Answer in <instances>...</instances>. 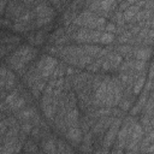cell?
<instances>
[{
	"instance_id": "13",
	"label": "cell",
	"mask_w": 154,
	"mask_h": 154,
	"mask_svg": "<svg viewBox=\"0 0 154 154\" xmlns=\"http://www.w3.org/2000/svg\"><path fill=\"white\" fill-rule=\"evenodd\" d=\"M65 126H66V129L67 128H72V126H78V111H77L76 107L66 111Z\"/></svg>"
},
{
	"instance_id": "24",
	"label": "cell",
	"mask_w": 154,
	"mask_h": 154,
	"mask_svg": "<svg viewBox=\"0 0 154 154\" xmlns=\"http://www.w3.org/2000/svg\"><path fill=\"white\" fill-rule=\"evenodd\" d=\"M57 152H60V153H65V152H72V149L63 141H58L57 143Z\"/></svg>"
},
{
	"instance_id": "29",
	"label": "cell",
	"mask_w": 154,
	"mask_h": 154,
	"mask_svg": "<svg viewBox=\"0 0 154 154\" xmlns=\"http://www.w3.org/2000/svg\"><path fill=\"white\" fill-rule=\"evenodd\" d=\"M20 129H22V131H23L24 134H29V132H31V130H32V124L25 122V123H23V124L20 125Z\"/></svg>"
},
{
	"instance_id": "16",
	"label": "cell",
	"mask_w": 154,
	"mask_h": 154,
	"mask_svg": "<svg viewBox=\"0 0 154 154\" xmlns=\"http://www.w3.org/2000/svg\"><path fill=\"white\" fill-rule=\"evenodd\" d=\"M42 150L46 153H57V144L52 138H46L42 142Z\"/></svg>"
},
{
	"instance_id": "23",
	"label": "cell",
	"mask_w": 154,
	"mask_h": 154,
	"mask_svg": "<svg viewBox=\"0 0 154 154\" xmlns=\"http://www.w3.org/2000/svg\"><path fill=\"white\" fill-rule=\"evenodd\" d=\"M13 84H14V75L11 71H7V75L5 77V88L11 89Z\"/></svg>"
},
{
	"instance_id": "2",
	"label": "cell",
	"mask_w": 154,
	"mask_h": 154,
	"mask_svg": "<svg viewBox=\"0 0 154 154\" xmlns=\"http://www.w3.org/2000/svg\"><path fill=\"white\" fill-rule=\"evenodd\" d=\"M75 25L82 26V28H89V29H95V30H101L103 31V26L106 24V19L101 16H97L90 11H83L81 14H78L75 20Z\"/></svg>"
},
{
	"instance_id": "28",
	"label": "cell",
	"mask_w": 154,
	"mask_h": 154,
	"mask_svg": "<svg viewBox=\"0 0 154 154\" xmlns=\"http://www.w3.org/2000/svg\"><path fill=\"white\" fill-rule=\"evenodd\" d=\"M24 150H25V152H37L38 148L36 147V144H35L32 141H28V142L25 143Z\"/></svg>"
},
{
	"instance_id": "21",
	"label": "cell",
	"mask_w": 154,
	"mask_h": 154,
	"mask_svg": "<svg viewBox=\"0 0 154 154\" xmlns=\"http://www.w3.org/2000/svg\"><path fill=\"white\" fill-rule=\"evenodd\" d=\"M24 105H25V100H24V97L18 96V97H17L10 106H8V108H10L11 111H18V109H20Z\"/></svg>"
},
{
	"instance_id": "14",
	"label": "cell",
	"mask_w": 154,
	"mask_h": 154,
	"mask_svg": "<svg viewBox=\"0 0 154 154\" xmlns=\"http://www.w3.org/2000/svg\"><path fill=\"white\" fill-rule=\"evenodd\" d=\"M150 53H152L150 47H141V48H136L135 47L134 53H132V57H134V59L147 61L150 58Z\"/></svg>"
},
{
	"instance_id": "15",
	"label": "cell",
	"mask_w": 154,
	"mask_h": 154,
	"mask_svg": "<svg viewBox=\"0 0 154 154\" xmlns=\"http://www.w3.org/2000/svg\"><path fill=\"white\" fill-rule=\"evenodd\" d=\"M32 28H35V20H31V22H14L13 24V29L17 30V31H28V30H31Z\"/></svg>"
},
{
	"instance_id": "3",
	"label": "cell",
	"mask_w": 154,
	"mask_h": 154,
	"mask_svg": "<svg viewBox=\"0 0 154 154\" xmlns=\"http://www.w3.org/2000/svg\"><path fill=\"white\" fill-rule=\"evenodd\" d=\"M34 13H35V26H43L48 23H51V20L54 18V10L45 1V2H40L35 6L34 8Z\"/></svg>"
},
{
	"instance_id": "27",
	"label": "cell",
	"mask_w": 154,
	"mask_h": 154,
	"mask_svg": "<svg viewBox=\"0 0 154 154\" xmlns=\"http://www.w3.org/2000/svg\"><path fill=\"white\" fill-rule=\"evenodd\" d=\"M138 0H122L120 1V5H119V10L123 12L126 7H129L130 5H134L135 2H137Z\"/></svg>"
},
{
	"instance_id": "18",
	"label": "cell",
	"mask_w": 154,
	"mask_h": 154,
	"mask_svg": "<svg viewBox=\"0 0 154 154\" xmlns=\"http://www.w3.org/2000/svg\"><path fill=\"white\" fill-rule=\"evenodd\" d=\"M36 116V111L34 109V108H26V109H24V111H22V112H19L18 113V118L19 119H22V120H29V119H31V118H34Z\"/></svg>"
},
{
	"instance_id": "20",
	"label": "cell",
	"mask_w": 154,
	"mask_h": 154,
	"mask_svg": "<svg viewBox=\"0 0 154 154\" xmlns=\"http://www.w3.org/2000/svg\"><path fill=\"white\" fill-rule=\"evenodd\" d=\"M103 58H105V57H102V58H96L95 61H91L90 64H88V65L85 66L87 70L90 71V72H96V71H99V69L101 67V64H102V61H103Z\"/></svg>"
},
{
	"instance_id": "11",
	"label": "cell",
	"mask_w": 154,
	"mask_h": 154,
	"mask_svg": "<svg viewBox=\"0 0 154 154\" xmlns=\"http://www.w3.org/2000/svg\"><path fill=\"white\" fill-rule=\"evenodd\" d=\"M113 117H109V116H103V117H101V119L96 123V124H94L93 125V134H100V132H103L109 125H111V123L113 122Z\"/></svg>"
},
{
	"instance_id": "31",
	"label": "cell",
	"mask_w": 154,
	"mask_h": 154,
	"mask_svg": "<svg viewBox=\"0 0 154 154\" xmlns=\"http://www.w3.org/2000/svg\"><path fill=\"white\" fill-rule=\"evenodd\" d=\"M7 69L6 67H4V66H1L0 67V78H2V79H5V77H6V75H7Z\"/></svg>"
},
{
	"instance_id": "9",
	"label": "cell",
	"mask_w": 154,
	"mask_h": 154,
	"mask_svg": "<svg viewBox=\"0 0 154 154\" xmlns=\"http://www.w3.org/2000/svg\"><path fill=\"white\" fill-rule=\"evenodd\" d=\"M123 61V57L119 54V53H111L108 52L105 58H103V61L101 64V69L103 71H112V70H116L117 67H119L120 63Z\"/></svg>"
},
{
	"instance_id": "1",
	"label": "cell",
	"mask_w": 154,
	"mask_h": 154,
	"mask_svg": "<svg viewBox=\"0 0 154 154\" xmlns=\"http://www.w3.org/2000/svg\"><path fill=\"white\" fill-rule=\"evenodd\" d=\"M36 49L35 48H31L29 46H20L12 55L11 58L8 59V63L10 65L16 70V71H22L24 69V66L31 61L35 55H36Z\"/></svg>"
},
{
	"instance_id": "8",
	"label": "cell",
	"mask_w": 154,
	"mask_h": 154,
	"mask_svg": "<svg viewBox=\"0 0 154 154\" xmlns=\"http://www.w3.org/2000/svg\"><path fill=\"white\" fill-rule=\"evenodd\" d=\"M120 125H122V119H120V118H117V119L114 118L113 122L111 123V125L107 128L108 131L106 132L105 138H103V146H105V149H103V150H105V152H107V150H108L107 148L114 143Z\"/></svg>"
},
{
	"instance_id": "33",
	"label": "cell",
	"mask_w": 154,
	"mask_h": 154,
	"mask_svg": "<svg viewBox=\"0 0 154 154\" xmlns=\"http://www.w3.org/2000/svg\"><path fill=\"white\" fill-rule=\"evenodd\" d=\"M5 87V79H2V78H0V90L2 89Z\"/></svg>"
},
{
	"instance_id": "10",
	"label": "cell",
	"mask_w": 154,
	"mask_h": 154,
	"mask_svg": "<svg viewBox=\"0 0 154 154\" xmlns=\"http://www.w3.org/2000/svg\"><path fill=\"white\" fill-rule=\"evenodd\" d=\"M24 12H26L25 6L23 2H20L19 0H10V4L7 6V11H6V17L7 19L13 18L14 20L17 18H19Z\"/></svg>"
},
{
	"instance_id": "12",
	"label": "cell",
	"mask_w": 154,
	"mask_h": 154,
	"mask_svg": "<svg viewBox=\"0 0 154 154\" xmlns=\"http://www.w3.org/2000/svg\"><path fill=\"white\" fill-rule=\"evenodd\" d=\"M65 136L69 141L73 142V143H79L83 140V135H82V130L78 126H72V128H67L65 131Z\"/></svg>"
},
{
	"instance_id": "6",
	"label": "cell",
	"mask_w": 154,
	"mask_h": 154,
	"mask_svg": "<svg viewBox=\"0 0 154 154\" xmlns=\"http://www.w3.org/2000/svg\"><path fill=\"white\" fill-rule=\"evenodd\" d=\"M101 32H102L101 30L82 28L73 34V38H75V41L81 42V43H96V42H99Z\"/></svg>"
},
{
	"instance_id": "7",
	"label": "cell",
	"mask_w": 154,
	"mask_h": 154,
	"mask_svg": "<svg viewBox=\"0 0 154 154\" xmlns=\"http://www.w3.org/2000/svg\"><path fill=\"white\" fill-rule=\"evenodd\" d=\"M143 135H144V131H143V128L141 126V124L135 123L124 150H126V152H137L138 150L137 147L140 146V142H141Z\"/></svg>"
},
{
	"instance_id": "5",
	"label": "cell",
	"mask_w": 154,
	"mask_h": 154,
	"mask_svg": "<svg viewBox=\"0 0 154 154\" xmlns=\"http://www.w3.org/2000/svg\"><path fill=\"white\" fill-rule=\"evenodd\" d=\"M58 65V61L57 59H54L53 57H48V55H45L40 59V61L37 63V66H36V72L38 73V76L43 79H47L52 76L54 69L57 67Z\"/></svg>"
},
{
	"instance_id": "32",
	"label": "cell",
	"mask_w": 154,
	"mask_h": 154,
	"mask_svg": "<svg viewBox=\"0 0 154 154\" xmlns=\"http://www.w3.org/2000/svg\"><path fill=\"white\" fill-rule=\"evenodd\" d=\"M6 4H7V0H0V14L4 13V10L6 7Z\"/></svg>"
},
{
	"instance_id": "25",
	"label": "cell",
	"mask_w": 154,
	"mask_h": 154,
	"mask_svg": "<svg viewBox=\"0 0 154 154\" xmlns=\"http://www.w3.org/2000/svg\"><path fill=\"white\" fill-rule=\"evenodd\" d=\"M18 96H19L18 91H17V90H13L11 94H8V95L6 96V99H5V103H6L7 106H10V105H11V103H12V102L18 97Z\"/></svg>"
},
{
	"instance_id": "17",
	"label": "cell",
	"mask_w": 154,
	"mask_h": 154,
	"mask_svg": "<svg viewBox=\"0 0 154 154\" xmlns=\"http://www.w3.org/2000/svg\"><path fill=\"white\" fill-rule=\"evenodd\" d=\"M134 47L131 46V45H128V43H122V46H119L118 48H117V51H118V53L123 57V55H125V57H132V53H134Z\"/></svg>"
},
{
	"instance_id": "4",
	"label": "cell",
	"mask_w": 154,
	"mask_h": 154,
	"mask_svg": "<svg viewBox=\"0 0 154 154\" xmlns=\"http://www.w3.org/2000/svg\"><path fill=\"white\" fill-rule=\"evenodd\" d=\"M135 124V120L131 118V117H128L124 122L123 125H120L119 130H118V134H117V143L114 144V149L112 152H123L125 149V146L128 143V140H129V136L131 134V130H132V126Z\"/></svg>"
},
{
	"instance_id": "22",
	"label": "cell",
	"mask_w": 154,
	"mask_h": 154,
	"mask_svg": "<svg viewBox=\"0 0 154 154\" xmlns=\"http://www.w3.org/2000/svg\"><path fill=\"white\" fill-rule=\"evenodd\" d=\"M45 38H46L45 32L43 31H38L37 34H35V35H32L30 37V42L34 43V45H41V43H43Z\"/></svg>"
},
{
	"instance_id": "26",
	"label": "cell",
	"mask_w": 154,
	"mask_h": 154,
	"mask_svg": "<svg viewBox=\"0 0 154 154\" xmlns=\"http://www.w3.org/2000/svg\"><path fill=\"white\" fill-rule=\"evenodd\" d=\"M103 31L111 32V34H116L117 32V25L114 23H106L105 26H103Z\"/></svg>"
},
{
	"instance_id": "30",
	"label": "cell",
	"mask_w": 154,
	"mask_h": 154,
	"mask_svg": "<svg viewBox=\"0 0 154 154\" xmlns=\"http://www.w3.org/2000/svg\"><path fill=\"white\" fill-rule=\"evenodd\" d=\"M6 129H7V124L5 123V120L4 122H0V136L6 132Z\"/></svg>"
},
{
	"instance_id": "19",
	"label": "cell",
	"mask_w": 154,
	"mask_h": 154,
	"mask_svg": "<svg viewBox=\"0 0 154 154\" xmlns=\"http://www.w3.org/2000/svg\"><path fill=\"white\" fill-rule=\"evenodd\" d=\"M114 41V34H111V32H106V31H102L101 32V36L99 38V43H102V45H109Z\"/></svg>"
}]
</instances>
